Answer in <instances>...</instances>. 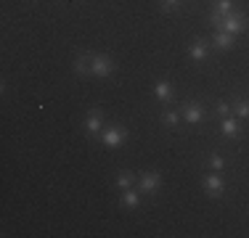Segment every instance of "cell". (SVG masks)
Listing matches in <instances>:
<instances>
[{
  "instance_id": "cell-1",
  "label": "cell",
  "mask_w": 249,
  "mask_h": 238,
  "mask_svg": "<svg viewBox=\"0 0 249 238\" xmlns=\"http://www.w3.org/2000/svg\"><path fill=\"white\" fill-rule=\"evenodd\" d=\"M207 24H210L212 29H223V32H228V34L236 37V34H241L249 27V19H247L244 11H239V8H236L233 14H228V16H217L215 11H212V14L207 16Z\"/></svg>"
},
{
  "instance_id": "cell-2",
  "label": "cell",
  "mask_w": 249,
  "mask_h": 238,
  "mask_svg": "<svg viewBox=\"0 0 249 238\" xmlns=\"http://www.w3.org/2000/svg\"><path fill=\"white\" fill-rule=\"evenodd\" d=\"M98 140L104 143L106 148H120L122 143L127 140V130L120 127V124H109V127H104V130H101Z\"/></svg>"
},
{
  "instance_id": "cell-3",
  "label": "cell",
  "mask_w": 249,
  "mask_h": 238,
  "mask_svg": "<svg viewBox=\"0 0 249 238\" xmlns=\"http://www.w3.org/2000/svg\"><path fill=\"white\" fill-rule=\"evenodd\" d=\"M201 188H204V193L210 196V199H220L223 190H225V180L220 172H207L204 177H201Z\"/></svg>"
},
{
  "instance_id": "cell-4",
  "label": "cell",
  "mask_w": 249,
  "mask_h": 238,
  "mask_svg": "<svg viewBox=\"0 0 249 238\" xmlns=\"http://www.w3.org/2000/svg\"><path fill=\"white\" fill-rule=\"evenodd\" d=\"M180 119L186 124H201V119H204V106H201V101H186V103L180 106Z\"/></svg>"
},
{
  "instance_id": "cell-5",
  "label": "cell",
  "mask_w": 249,
  "mask_h": 238,
  "mask_svg": "<svg viewBox=\"0 0 249 238\" xmlns=\"http://www.w3.org/2000/svg\"><path fill=\"white\" fill-rule=\"evenodd\" d=\"M114 69H117V64L111 61L109 56H104V53H101V56H90V74L106 80V77L114 74Z\"/></svg>"
},
{
  "instance_id": "cell-6",
  "label": "cell",
  "mask_w": 249,
  "mask_h": 238,
  "mask_svg": "<svg viewBox=\"0 0 249 238\" xmlns=\"http://www.w3.org/2000/svg\"><path fill=\"white\" fill-rule=\"evenodd\" d=\"M159 186H162V175H159V172H143V175L138 177V190L146 196H154L159 190Z\"/></svg>"
},
{
  "instance_id": "cell-7",
  "label": "cell",
  "mask_w": 249,
  "mask_h": 238,
  "mask_svg": "<svg viewBox=\"0 0 249 238\" xmlns=\"http://www.w3.org/2000/svg\"><path fill=\"white\" fill-rule=\"evenodd\" d=\"M220 135H223L225 140L241 138V119H236L233 114H231V117H223V119H220Z\"/></svg>"
},
{
  "instance_id": "cell-8",
  "label": "cell",
  "mask_w": 249,
  "mask_h": 238,
  "mask_svg": "<svg viewBox=\"0 0 249 238\" xmlns=\"http://www.w3.org/2000/svg\"><path fill=\"white\" fill-rule=\"evenodd\" d=\"M210 51H212V45L207 43V40L196 37L191 45H188V58H191L194 64H201V61H207V58H210Z\"/></svg>"
},
{
  "instance_id": "cell-9",
  "label": "cell",
  "mask_w": 249,
  "mask_h": 238,
  "mask_svg": "<svg viewBox=\"0 0 249 238\" xmlns=\"http://www.w3.org/2000/svg\"><path fill=\"white\" fill-rule=\"evenodd\" d=\"M101 130H104V111L101 109H90L85 117V133L90 135V138H98Z\"/></svg>"
},
{
  "instance_id": "cell-10",
  "label": "cell",
  "mask_w": 249,
  "mask_h": 238,
  "mask_svg": "<svg viewBox=\"0 0 249 238\" xmlns=\"http://www.w3.org/2000/svg\"><path fill=\"white\" fill-rule=\"evenodd\" d=\"M154 95H157V101H159V103H164V106H173L175 103V90H173V85H170L167 80H157V82H154Z\"/></svg>"
},
{
  "instance_id": "cell-11",
  "label": "cell",
  "mask_w": 249,
  "mask_h": 238,
  "mask_svg": "<svg viewBox=\"0 0 249 238\" xmlns=\"http://www.w3.org/2000/svg\"><path fill=\"white\" fill-rule=\"evenodd\" d=\"M141 204V190L138 188H124L120 193V206H124V209H138Z\"/></svg>"
},
{
  "instance_id": "cell-12",
  "label": "cell",
  "mask_w": 249,
  "mask_h": 238,
  "mask_svg": "<svg viewBox=\"0 0 249 238\" xmlns=\"http://www.w3.org/2000/svg\"><path fill=\"white\" fill-rule=\"evenodd\" d=\"M233 45H236L233 34L223 32V29H215V37H212V48H215V51H231Z\"/></svg>"
},
{
  "instance_id": "cell-13",
  "label": "cell",
  "mask_w": 249,
  "mask_h": 238,
  "mask_svg": "<svg viewBox=\"0 0 249 238\" xmlns=\"http://www.w3.org/2000/svg\"><path fill=\"white\" fill-rule=\"evenodd\" d=\"M159 119H162V124H164V127H170V130H175L178 124L183 122V119H180V111H173V109H164Z\"/></svg>"
},
{
  "instance_id": "cell-14",
  "label": "cell",
  "mask_w": 249,
  "mask_h": 238,
  "mask_svg": "<svg viewBox=\"0 0 249 238\" xmlns=\"http://www.w3.org/2000/svg\"><path fill=\"white\" fill-rule=\"evenodd\" d=\"M233 117L236 119H249V98H236L233 101Z\"/></svg>"
},
{
  "instance_id": "cell-15",
  "label": "cell",
  "mask_w": 249,
  "mask_h": 238,
  "mask_svg": "<svg viewBox=\"0 0 249 238\" xmlns=\"http://www.w3.org/2000/svg\"><path fill=\"white\" fill-rule=\"evenodd\" d=\"M72 69H74V74H80V77L82 74H90V56H77Z\"/></svg>"
},
{
  "instance_id": "cell-16",
  "label": "cell",
  "mask_w": 249,
  "mask_h": 238,
  "mask_svg": "<svg viewBox=\"0 0 249 238\" xmlns=\"http://www.w3.org/2000/svg\"><path fill=\"white\" fill-rule=\"evenodd\" d=\"M233 11H236V0H217V5H215L217 16H228V14H233Z\"/></svg>"
},
{
  "instance_id": "cell-17",
  "label": "cell",
  "mask_w": 249,
  "mask_h": 238,
  "mask_svg": "<svg viewBox=\"0 0 249 238\" xmlns=\"http://www.w3.org/2000/svg\"><path fill=\"white\" fill-rule=\"evenodd\" d=\"M114 183H117V188H120V190H124V188H133V186H135V183H138V180H135V177L130 175V172H120Z\"/></svg>"
},
{
  "instance_id": "cell-18",
  "label": "cell",
  "mask_w": 249,
  "mask_h": 238,
  "mask_svg": "<svg viewBox=\"0 0 249 238\" xmlns=\"http://www.w3.org/2000/svg\"><path fill=\"white\" fill-rule=\"evenodd\" d=\"M215 114L217 117H231V114H233V103H228V101H217V103H215Z\"/></svg>"
},
{
  "instance_id": "cell-19",
  "label": "cell",
  "mask_w": 249,
  "mask_h": 238,
  "mask_svg": "<svg viewBox=\"0 0 249 238\" xmlns=\"http://www.w3.org/2000/svg\"><path fill=\"white\" fill-rule=\"evenodd\" d=\"M207 167H210L212 172H220V170H225V159L220 156V153H212V156L207 159Z\"/></svg>"
},
{
  "instance_id": "cell-20",
  "label": "cell",
  "mask_w": 249,
  "mask_h": 238,
  "mask_svg": "<svg viewBox=\"0 0 249 238\" xmlns=\"http://www.w3.org/2000/svg\"><path fill=\"white\" fill-rule=\"evenodd\" d=\"M159 5H162V11L167 14V11H178L183 5V0H159Z\"/></svg>"
}]
</instances>
